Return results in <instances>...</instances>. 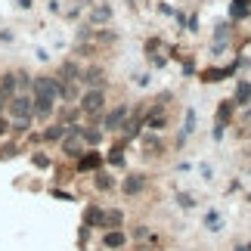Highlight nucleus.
<instances>
[{
	"mask_svg": "<svg viewBox=\"0 0 251 251\" xmlns=\"http://www.w3.org/2000/svg\"><path fill=\"white\" fill-rule=\"evenodd\" d=\"M78 109L84 115V121L100 124L102 112L109 109V90H105V87H90V90H84L81 100H78Z\"/></svg>",
	"mask_w": 251,
	"mask_h": 251,
	"instance_id": "obj_1",
	"label": "nucleus"
},
{
	"mask_svg": "<svg viewBox=\"0 0 251 251\" xmlns=\"http://www.w3.org/2000/svg\"><path fill=\"white\" fill-rule=\"evenodd\" d=\"M130 109H133L130 100H118L115 105H109V109L102 112V118H100L102 133H115V137H118V130L124 127V121L130 118Z\"/></svg>",
	"mask_w": 251,
	"mask_h": 251,
	"instance_id": "obj_2",
	"label": "nucleus"
},
{
	"mask_svg": "<svg viewBox=\"0 0 251 251\" xmlns=\"http://www.w3.org/2000/svg\"><path fill=\"white\" fill-rule=\"evenodd\" d=\"M146 189H149V174H146V171H127V174L118 180V192H121L127 201L146 196Z\"/></svg>",
	"mask_w": 251,
	"mask_h": 251,
	"instance_id": "obj_3",
	"label": "nucleus"
},
{
	"mask_svg": "<svg viewBox=\"0 0 251 251\" xmlns=\"http://www.w3.org/2000/svg\"><path fill=\"white\" fill-rule=\"evenodd\" d=\"M137 146L143 149V158H165L168 155V133H152V130H143L140 133V140H137Z\"/></svg>",
	"mask_w": 251,
	"mask_h": 251,
	"instance_id": "obj_4",
	"label": "nucleus"
},
{
	"mask_svg": "<svg viewBox=\"0 0 251 251\" xmlns=\"http://www.w3.org/2000/svg\"><path fill=\"white\" fill-rule=\"evenodd\" d=\"M236 75H239V59L233 56L226 65H205V69L199 72V81L201 84H220L226 78H236Z\"/></svg>",
	"mask_w": 251,
	"mask_h": 251,
	"instance_id": "obj_5",
	"label": "nucleus"
},
{
	"mask_svg": "<svg viewBox=\"0 0 251 251\" xmlns=\"http://www.w3.org/2000/svg\"><path fill=\"white\" fill-rule=\"evenodd\" d=\"M81 124H84V121H81ZM81 124H72V127H69V137L59 143V152H62L65 161H78L84 152H87L84 140H81Z\"/></svg>",
	"mask_w": 251,
	"mask_h": 251,
	"instance_id": "obj_6",
	"label": "nucleus"
},
{
	"mask_svg": "<svg viewBox=\"0 0 251 251\" xmlns=\"http://www.w3.org/2000/svg\"><path fill=\"white\" fill-rule=\"evenodd\" d=\"M171 127H174L171 112L161 109V105H152L149 102V109H146V130H152V133H168Z\"/></svg>",
	"mask_w": 251,
	"mask_h": 251,
	"instance_id": "obj_7",
	"label": "nucleus"
},
{
	"mask_svg": "<svg viewBox=\"0 0 251 251\" xmlns=\"http://www.w3.org/2000/svg\"><path fill=\"white\" fill-rule=\"evenodd\" d=\"M81 87H84V90H90V87H105V90H109V72H105V65H102V62L84 65Z\"/></svg>",
	"mask_w": 251,
	"mask_h": 251,
	"instance_id": "obj_8",
	"label": "nucleus"
},
{
	"mask_svg": "<svg viewBox=\"0 0 251 251\" xmlns=\"http://www.w3.org/2000/svg\"><path fill=\"white\" fill-rule=\"evenodd\" d=\"M6 118H34V96L31 93H16L6 109Z\"/></svg>",
	"mask_w": 251,
	"mask_h": 251,
	"instance_id": "obj_9",
	"label": "nucleus"
},
{
	"mask_svg": "<svg viewBox=\"0 0 251 251\" xmlns=\"http://www.w3.org/2000/svg\"><path fill=\"white\" fill-rule=\"evenodd\" d=\"M100 168H105V155L100 149H87L84 155L75 161V174H78V177H81V174H96Z\"/></svg>",
	"mask_w": 251,
	"mask_h": 251,
	"instance_id": "obj_10",
	"label": "nucleus"
},
{
	"mask_svg": "<svg viewBox=\"0 0 251 251\" xmlns=\"http://www.w3.org/2000/svg\"><path fill=\"white\" fill-rule=\"evenodd\" d=\"M236 115H239V109H236V102H233V96L229 100H220L217 105H214V121L211 124H217V127H233L236 124Z\"/></svg>",
	"mask_w": 251,
	"mask_h": 251,
	"instance_id": "obj_11",
	"label": "nucleus"
},
{
	"mask_svg": "<svg viewBox=\"0 0 251 251\" xmlns=\"http://www.w3.org/2000/svg\"><path fill=\"white\" fill-rule=\"evenodd\" d=\"M127 146H130V143H124L121 137L115 140L112 146L102 152V155H105V168H118V171L127 168Z\"/></svg>",
	"mask_w": 251,
	"mask_h": 251,
	"instance_id": "obj_12",
	"label": "nucleus"
},
{
	"mask_svg": "<svg viewBox=\"0 0 251 251\" xmlns=\"http://www.w3.org/2000/svg\"><path fill=\"white\" fill-rule=\"evenodd\" d=\"M81 224L102 233V229H105V208L100 205V201H87L84 211H81Z\"/></svg>",
	"mask_w": 251,
	"mask_h": 251,
	"instance_id": "obj_13",
	"label": "nucleus"
},
{
	"mask_svg": "<svg viewBox=\"0 0 251 251\" xmlns=\"http://www.w3.org/2000/svg\"><path fill=\"white\" fill-rule=\"evenodd\" d=\"M81 75H84V65L81 59H75V56H69V59H62L59 65H56V78L65 81V84H81Z\"/></svg>",
	"mask_w": 251,
	"mask_h": 251,
	"instance_id": "obj_14",
	"label": "nucleus"
},
{
	"mask_svg": "<svg viewBox=\"0 0 251 251\" xmlns=\"http://www.w3.org/2000/svg\"><path fill=\"white\" fill-rule=\"evenodd\" d=\"M100 245L102 251H124V248H130V236H127V229H105Z\"/></svg>",
	"mask_w": 251,
	"mask_h": 251,
	"instance_id": "obj_15",
	"label": "nucleus"
},
{
	"mask_svg": "<svg viewBox=\"0 0 251 251\" xmlns=\"http://www.w3.org/2000/svg\"><path fill=\"white\" fill-rule=\"evenodd\" d=\"M93 177V189L100 192V196H112V192H118V177L109 171V168H100L96 174H90Z\"/></svg>",
	"mask_w": 251,
	"mask_h": 251,
	"instance_id": "obj_16",
	"label": "nucleus"
},
{
	"mask_svg": "<svg viewBox=\"0 0 251 251\" xmlns=\"http://www.w3.org/2000/svg\"><path fill=\"white\" fill-rule=\"evenodd\" d=\"M112 19H115V9L109 3H93L87 9V25H93V28H109Z\"/></svg>",
	"mask_w": 251,
	"mask_h": 251,
	"instance_id": "obj_17",
	"label": "nucleus"
},
{
	"mask_svg": "<svg viewBox=\"0 0 251 251\" xmlns=\"http://www.w3.org/2000/svg\"><path fill=\"white\" fill-rule=\"evenodd\" d=\"M69 127H72V124H62V121H56V118H53L50 124H44L41 137H44V143H50V146H53V143L59 146V143L69 137Z\"/></svg>",
	"mask_w": 251,
	"mask_h": 251,
	"instance_id": "obj_18",
	"label": "nucleus"
},
{
	"mask_svg": "<svg viewBox=\"0 0 251 251\" xmlns=\"http://www.w3.org/2000/svg\"><path fill=\"white\" fill-rule=\"evenodd\" d=\"M201 229L205 233H224L226 229V217H224V211H217V208H208L205 211V217H201Z\"/></svg>",
	"mask_w": 251,
	"mask_h": 251,
	"instance_id": "obj_19",
	"label": "nucleus"
},
{
	"mask_svg": "<svg viewBox=\"0 0 251 251\" xmlns=\"http://www.w3.org/2000/svg\"><path fill=\"white\" fill-rule=\"evenodd\" d=\"M81 140H84V146H87V149H100V146H102V140H105V133H102L100 124L84 121V124H81Z\"/></svg>",
	"mask_w": 251,
	"mask_h": 251,
	"instance_id": "obj_20",
	"label": "nucleus"
},
{
	"mask_svg": "<svg viewBox=\"0 0 251 251\" xmlns=\"http://www.w3.org/2000/svg\"><path fill=\"white\" fill-rule=\"evenodd\" d=\"M56 121H62V124H81L84 115L78 109V102H59V105H56Z\"/></svg>",
	"mask_w": 251,
	"mask_h": 251,
	"instance_id": "obj_21",
	"label": "nucleus"
},
{
	"mask_svg": "<svg viewBox=\"0 0 251 251\" xmlns=\"http://www.w3.org/2000/svg\"><path fill=\"white\" fill-rule=\"evenodd\" d=\"M233 102H236V109H248L251 105V78H236Z\"/></svg>",
	"mask_w": 251,
	"mask_h": 251,
	"instance_id": "obj_22",
	"label": "nucleus"
},
{
	"mask_svg": "<svg viewBox=\"0 0 251 251\" xmlns=\"http://www.w3.org/2000/svg\"><path fill=\"white\" fill-rule=\"evenodd\" d=\"M105 229H127V211L121 205H112L105 208ZM102 229V233H105Z\"/></svg>",
	"mask_w": 251,
	"mask_h": 251,
	"instance_id": "obj_23",
	"label": "nucleus"
},
{
	"mask_svg": "<svg viewBox=\"0 0 251 251\" xmlns=\"http://www.w3.org/2000/svg\"><path fill=\"white\" fill-rule=\"evenodd\" d=\"M155 233L152 229V224H146V220H137V224H130L127 226V236H130V245H137V242H146V239Z\"/></svg>",
	"mask_w": 251,
	"mask_h": 251,
	"instance_id": "obj_24",
	"label": "nucleus"
},
{
	"mask_svg": "<svg viewBox=\"0 0 251 251\" xmlns=\"http://www.w3.org/2000/svg\"><path fill=\"white\" fill-rule=\"evenodd\" d=\"M211 41H236V25L229 22V19H217V22H214V34H211Z\"/></svg>",
	"mask_w": 251,
	"mask_h": 251,
	"instance_id": "obj_25",
	"label": "nucleus"
},
{
	"mask_svg": "<svg viewBox=\"0 0 251 251\" xmlns=\"http://www.w3.org/2000/svg\"><path fill=\"white\" fill-rule=\"evenodd\" d=\"M34 127V118H9V137L19 140V137H28Z\"/></svg>",
	"mask_w": 251,
	"mask_h": 251,
	"instance_id": "obj_26",
	"label": "nucleus"
},
{
	"mask_svg": "<svg viewBox=\"0 0 251 251\" xmlns=\"http://www.w3.org/2000/svg\"><path fill=\"white\" fill-rule=\"evenodd\" d=\"M168 248V239L161 236V233H152L146 242H137L133 245V251H165Z\"/></svg>",
	"mask_w": 251,
	"mask_h": 251,
	"instance_id": "obj_27",
	"label": "nucleus"
},
{
	"mask_svg": "<svg viewBox=\"0 0 251 251\" xmlns=\"http://www.w3.org/2000/svg\"><path fill=\"white\" fill-rule=\"evenodd\" d=\"M180 130L186 133V137H196V130H199V112L192 109H183V124H180Z\"/></svg>",
	"mask_w": 251,
	"mask_h": 251,
	"instance_id": "obj_28",
	"label": "nucleus"
},
{
	"mask_svg": "<svg viewBox=\"0 0 251 251\" xmlns=\"http://www.w3.org/2000/svg\"><path fill=\"white\" fill-rule=\"evenodd\" d=\"M229 50H236V41H211V47H208V53H211L214 62H220Z\"/></svg>",
	"mask_w": 251,
	"mask_h": 251,
	"instance_id": "obj_29",
	"label": "nucleus"
},
{
	"mask_svg": "<svg viewBox=\"0 0 251 251\" xmlns=\"http://www.w3.org/2000/svg\"><path fill=\"white\" fill-rule=\"evenodd\" d=\"M174 201H177L180 211H196V208H199V199L192 196V192H186V189H180L177 196H174Z\"/></svg>",
	"mask_w": 251,
	"mask_h": 251,
	"instance_id": "obj_30",
	"label": "nucleus"
},
{
	"mask_svg": "<svg viewBox=\"0 0 251 251\" xmlns=\"http://www.w3.org/2000/svg\"><path fill=\"white\" fill-rule=\"evenodd\" d=\"M168 50V44L161 41V37H146V44H143V53H146V59L149 56H155V53H165Z\"/></svg>",
	"mask_w": 251,
	"mask_h": 251,
	"instance_id": "obj_31",
	"label": "nucleus"
},
{
	"mask_svg": "<svg viewBox=\"0 0 251 251\" xmlns=\"http://www.w3.org/2000/svg\"><path fill=\"white\" fill-rule=\"evenodd\" d=\"M174 100H177V93H174V90H158L149 102H152V105H161V109H171Z\"/></svg>",
	"mask_w": 251,
	"mask_h": 251,
	"instance_id": "obj_32",
	"label": "nucleus"
},
{
	"mask_svg": "<svg viewBox=\"0 0 251 251\" xmlns=\"http://www.w3.org/2000/svg\"><path fill=\"white\" fill-rule=\"evenodd\" d=\"M199 72H201V69H199V62L192 59V56H186V59H183V65H180V75L189 81V78H199Z\"/></svg>",
	"mask_w": 251,
	"mask_h": 251,
	"instance_id": "obj_33",
	"label": "nucleus"
},
{
	"mask_svg": "<svg viewBox=\"0 0 251 251\" xmlns=\"http://www.w3.org/2000/svg\"><path fill=\"white\" fill-rule=\"evenodd\" d=\"M31 165H34L37 171H50V168H53V158L47 155V152L37 149V152H31Z\"/></svg>",
	"mask_w": 251,
	"mask_h": 251,
	"instance_id": "obj_34",
	"label": "nucleus"
},
{
	"mask_svg": "<svg viewBox=\"0 0 251 251\" xmlns=\"http://www.w3.org/2000/svg\"><path fill=\"white\" fill-rule=\"evenodd\" d=\"M19 152H22V146H19V140H6L3 146H0V161H6V158H16Z\"/></svg>",
	"mask_w": 251,
	"mask_h": 251,
	"instance_id": "obj_35",
	"label": "nucleus"
},
{
	"mask_svg": "<svg viewBox=\"0 0 251 251\" xmlns=\"http://www.w3.org/2000/svg\"><path fill=\"white\" fill-rule=\"evenodd\" d=\"M90 242H93V229L90 226H78V248L81 251H90Z\"/></svg>",
	"mask_w": 251,
	"mask_h": 251,
	"instance_id": "obj_36",
	"label": "nucleus"
},
{
	"mask_svg": "<svg viewBox=\"0 0 251 251\" xmlns=\"http://www.w3.org/2000/svg\"><path fill=\"white\" fill-rule=\"evenodd\" d=\"M130 84L140 87V90H146V87L152 84V72H133V75H130Z\"/></svg>",
	"mask_w": 251,
	"mask_h": 251,
	"instance_id": "obj_37",
	"label": "nucleus"
},
{
	"mask_svg": "<svg viewBox=\"0 0 251 251\" xmlns=\"http://www.w3.org/2000/svg\"><path fill=\"white\" fill-rule=\"evenodd\" d=\"M168 62H171V56H168V53H155V56H149V65H152V69H168Z\"/></svg>",
	"mask_w": 251,
	"mask_h": 251,
	"instance_id": "obj_38",
	"label": "nucleus"
},
{
	"mask_svg": "<svg viewBox=\"0 0 251 251\" xmlns=\"http://www.w3.org/2000/svg\"><path fill=\"white\" fill-rule=\"evenodd\" d=\"M186 34H199V13L196 9L186 16Z\"/></svg>",
	"mask_w": 251,
	"mask_h": 251,
	"instance_id": "obj_39",
	"label": "nucleus"
},
{
	"mask_svg": "<svg viewBox=\"0 0 251 251\" xmlns=\"http://www.w3.org/2000/svg\"><path fill=\"white\" fill-rule=\"evenodd\" d=\"M155 13H158V16H168V19H174V16H177V9H174V6L168 3V0H161V3H155Z\"/></svg>",
	"mask_w": 251,
	"mask_h": 251,
	"instance_id": "obj_40",
	"label": "nucleus"
},
{
	"mask_svg": "<svg viewBox=\"0 0 251 251\" xmlns=\"http://www.w3.org/2000/svg\"><path fill=\"white\" fill-rule=\"evenodd\" d=\"M199 177L205 180V183H211V180H214V168H211L208 161H201V165H199Z\"/></svg>",
	"mask_w": 251,
	"mask_h": 251,
	"instance_id": "obj_41",
	"label": "nucleus"
},
{
	"mask_svg": "<svg viewBox=\"0 0 251 251\" xmlns=\"http://www.w3.org/2000/svg\"><path fill=\"white\" fill-rule=\"evenodd\" d=\"M186 140H189L186 133L177 130V137H174V146H171V149H174V152H183V149H186Z\"/></svg>",
	"mask_w": 251,
	"mask_h": 251,
	"instance_id": "obj_42",
	"label": "nucleus"
},
{
	"mask_svg": "<svg viewBox=\"0 0 251 251\" xmlns=\"http://www.w3.org/2000/svg\"><path fill=\"white\" fill-rule=\"evenodd\" d=\"M50 196H53V199H62V201H75V196H72L69 189H56V186H53V189H50Z\"/></svg>",
	"mask_w": 251,
	"mask_h": 251,
	"instance_id": "obj_43",
	"label": "nucleus"
},
{
	"mask_svg": "<svg viewBox=\"0 0 251 251\" xmlns=\"http://www.w3.org/2000/svg\"><path fill=\"white\" fill-rule=\"evenodd\" d=\"M47 9H50L53 16H62L65 9H62V0H47Z\"/></svg>",
	"mask_w": 251,
	"mask_h": 251,
	"instance_id": "obj_44",
	"label": "nucleus"
},
{
	"mask_svg": "<svg viewBox=\"0 0 251 251\" xmlns=\"http://www.w3.org/2000/svg\"><path fill=\"white\" fill-rule=\"evenodd\" d=\"M224 137H226V127H217V124H211V140H214V143H220Z\"/></svg>",
	"mask_w": 251,
	"mask_h": 251,
	"instance_id": "obj_45",
	"label": "nucleus"
},
{
	"mask_svg": "<svg viewBox=\"0 0 251 251\" xmlns=\"http://www.w3.org/2000/svg\"><path fill=\"white\" fill-rule=\"evenodd\" d=\"M233 192H242V180H239V177H233L226 183V196H233Z\"/></svg>",
	"mask_w": 251,
	"mask_h": 251,
	"instance_id": "obj_46",
	"label": "nucleus"
},
{
	"mask_svg": "<svg viewBox=\"0 0 251 251\" xmlns=\"http://www.w3.org/2000/svg\"><path fill=\"white\" fill-rule=\"evenodd\" d=\"M192 168H196V165H192V161H186V158L177 161V174H192Z\"/></svg>",
	"mask_w": 251,
	"mask_h": 251,
	"instance_id": "obj_47",
	"label": "nucleus"
},
{
	"mask_svg": "<svg viewBox=\"0 0 251 251\" xmlns=\"http://www.w3.org/2000/svg\"><path fill=\"white\" fill-rule=\"evenodd\" d=\"M3 137H9V118L0 115V140H3Z\"/></svg>",
	"mask_w": 251,
	"mask_h": 251,
	"instance_id": "obj_48",
	"label": "nucleus"
},
{
	"mask_svg": "<svg viewBox=\"0 0 251 251\" xmlns=\"http://www.w3.org/2000/svg\"><path fill=\"white\" fill-rule=\"evenodd\" d=\"M13 3H16L19 9H22V13H28V9L34 6V0H13Z\"/></svg>",
	"mask_w": 251,
	"mask_h": 251,
	"instance_id": "obj_49",
	"label": "nucleus"
},
{
	"mask_svg": "<svg viewBox=\"0 0 251 251\" xmlns=\"http://www.w3.org/2000/svg\"><path fill=\"white\" fill-rule=\"evenodd\" d=\"M34 56H37V62H50V53H47L44 47H41V50H34Z\"/></svg>",
	"mask_w": 251,
	"mask_h": 251,
	"instance_id": "obj_50",
	"label": "nucleus"
},
{
	"mask_svg": "<svg viewBox=\"0 0 251 251\" xmlns=\"http://www.w3.org/2000/svg\"><path fill=\"white\" fill-rule=\"evenodd\" d=\"M13 41V31H0V44H9Z\"/></svg>",
	"mask_w": 251,
	"mask_h": 251,
	"instance_id": "obj_51",
	"label": "nucleus"
},
{
	"mask_svg": "<svg viewBox=\"0 0 251 251\" xmlns=\"http://www.w3.org/2000/svg\"><path fill=\"white\" fill-rule=\"evenodd\" d=\"M233 251H248V245H245V242H236V245H233Z\"/></svg>",
	"mask_w": 251,
	"mask_h": 251,
	"instance_id": "obj_52",
	"label": "nucleus"
},
{
	"mask_svg": "<svg viewBox=\"0 0 251 251\" xmlns=\"http://www.w3.org/2000/svg\"><path fill=\"white\" fill-rule=\"evenodd\" d=\"M233 3H239V6H251V0H233Z\"/></svg>",
	"mask_w": 251,
	"mask_h": 251,
	"instance_id": "obj_53",
	"label": "nucleus"
},
{
	"mask_svg": "<svg viewBox=\"0 0 251 251\" xmlns=\"http://www.w3.org/2000/svg\"><path fill=\"white\" fill-rule=\"evenodd\" d=\"M245 201H248V205H251V189H248V192H245Z\"/></svg>",
	"mask_w": 251,
	"mask_h": 251,
	"instance_id": "obj_54",
	"label": "nucleus"
},
{
	"mask_svg": "<svg viewBox=\"0 0 251 251\" xmlns=\"http://www.w3.org/2000/svg\"><path fill=\"white\" fill-rule=\"evenodd\" d=\"M127 3H130V6H137V0H127Z\"/></svg>",
	"mask_w": 251,
	"mask_h": 251,
	"instance_id": "obj_55",
	"label": "nucleus"
},
{
	"mask_svg": "<svg viewBox=\"0 0 251 251\" xmlns=\"http://www.w3.org/2000/svg\"><path fill=\"white\" fill-rule=\"evenodd\" d=\"M245 245H248V251H251V239H248V242H245Z\"/></svg>",
	"mask_w": 251,
	"mask_h": 251,
	"instance_id": "obj_56",
	"label": "nucleus"
}]
</instances>
